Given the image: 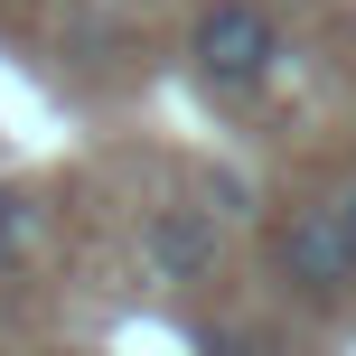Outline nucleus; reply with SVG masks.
I'll use <instances>...</instances> for the list:
<instances>
[{
  "instance_id": "nucleus-1",
  "label": "nucleus",
  "mask_w": 356,
  "mask_h": 356,
  "mask_svg": "<svg viewBox=\"0 0 356 356\" xmlns=\"http://www.w3.org/2000/svg\"><path fill=\"white\" fill-rule=\"evenodd\" d=\"M188 66H197V85H207L216 104H244V94H263L272 66H282V19H272L263 0H216L188 29Z\"/></svg>"
},
{
  "instance_id": "nucleus-2",
  "label": "nucleus",
  "mask_w": 356,
  "mask_h": 356,
  "mask_svg": "<svg viewBox=\"0 0 356 356\" xmlns=\"http://www.w3.org/2000/svg\"><path fill=\"white\" fill-rule=\"evenodd\" d=\"M272 263H282V282L300 291V300H319V309L356 291V244L338 234L328 207H300V216H291V225L272 234Z\"/></svg>"
},
{
  "instance_id": "nucleus-3",
  "label": "nucleus",
  "mask_w": 356,
  "mask_h": 356,
  "mask_svg": "<svg viewBox=\"0 0 356 356\" xmlns=\"http://www.w3.org/2000/svg\"><path fill=\"white\" fill-rule=\"evenodd\" d=\"M216 263H225V225H216L207 207H150V216H141V272H150L160 291L216 282Z\"/></svg>"
},
{
  "instance_id": "nucleus-4",
  "label": "nucleus",
  "mask_w": 356,
  "mask_h": 356,
  "mask_svg": "<svg viewBox=\"0 0 356 356\" xmlns=\"http://www.w3.org/2000/svg\"><path fill=\"white\" fill-rule=\"evenodd\" d=\"M29 234H38V207H29L19 188H0V272H10L19 253H29Z\"/></svg>"
},
{
  "instance_id": "nucleus-5",
  "label": "nucleus",
  "mask_w": 356,
  "mask_h": 356,
  "mask_svg": "<svg viewBox=\"0 0 356 356\" xmlns=\"http://www.w3.org/2000/svg\"><path fill=\"white\" fill-rule=\"evenodd\" d=\"M328 216H338V234H347V244H356V178H347L338 197H328Z\"/></svg>"
}]
</instances>
